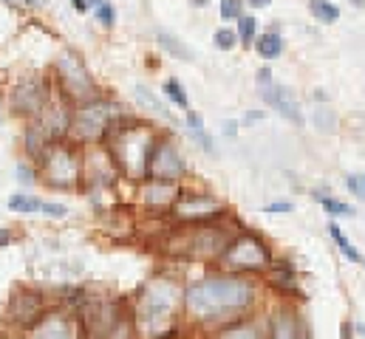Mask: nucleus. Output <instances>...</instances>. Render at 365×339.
<instances>
[{"mask_svg": "<svg viewBox=\"0 0 365 339\" xmlns=\"http://www.w3.org/2000/svg\"><path fill=\"white\" fill-rule=\"evenodd\" d=\"M252 283L244 277H210L184 288V308L195 323H232L252 306Z\"/></svg>", "mask_w": 365, "mask_h": 339, "instance_id": "f257e3e1", "label": "nucleus"}, {"mask_svg": "<svg viewBox=\"0 0 365 339\" xmlns=\"http://www.w3.org/2000/svg\"><path fill=\"white\" fill-rule=\"evenodd\" d=\"M156 139L159 136L148 122H119L116 119L113 127L105 133L108 156L130 178H145L148 175Z\"/></svg>", "mask_w": 365, "mask_h": 339, "instance_id": "f03ea898", "label": "nucleus"}, {"mask_svg": "<svg viewBox=\"0 0 365 339\" xmlns=\"http://www.w3.org/2000/svg\"><path fill=\"white\" fill-rule=\"evenodd\" d=\"M218 263L232 274H255L272 266V254L261 238H255L252 232H241L227 241V246L218 254Z\"/></svg>", "mask_w": 365, "mask_h": 339, "instance_id": "7ed1b4c3", "label": "nucleus"}, {"mask_svg": "<svg viewBox=\"0 0 365 339\" xmlns=\"http://www.w3.org/2000/svg\"><path fill=\"white\" fill-rule=\"evenodd\" d=\"M116 122V108L113 102L108 99H86V102H77L74 105V113H71V130L83 139V142H96V139H105V133L113 127Z\"/></svg>", "mask_w": 365, "mask_h": 339, "instance_id": "20e7f679", "label": "nucleus"}, {"mask_svg": "<svg viewBox=\"0 0 365 339\" xmlns=\"http://www.w3.org/2000/svg\"><path fill=\"white\" fill-rule=\"evenodd\" d=\"M43 178L46 184L51 187H74L83 175V162H80V153L74 145H66L63 139L60 142H51L43 153Z\"/></svg>", "mask_w": 365, "mask_h": 339, "instance_id": "39448f33", "label": "nucleus"}, {"mask_svg": "<svg viewBox=\"0 0 365 339\" xmlns=\"http://www.w3.org/2000/svg\"><path fill=\"white\" fill-rule=\"evenodd\" d=\"M179 314V291L168 283L150 286L139 303V317L148 325V331H162L165 323H173Z\"/></svg>", "mask_w": 365, "mask_h": 339, "instance_id": "423d86ee", "label": "nucleus"}, {"mask_svg": "<svg viewBox=\"0 0 365 339\" xmlns=\"http://www.w3.org/2000/svg\"><path fill=\"white\" fill-rule=\"evenodd\" d=\"M170 212L176 221L198 226V224H212V221L224 218L227 207L218 198H212L210 192H179Z\"/></svg>", "mask_w": 365, "mask_h": 339, "instance_id": "0eeeda50", "label": "nucleus"}, {"mask_svg": "<svg viewBox=\"0 0 365 339\" xmlns=\"http://www.w3.org/2000/svg\"><path fill=\"white\" fill-rule=\"evenodd\" d=\"M57 77H60V85H63V96L68 102L77 105V102H86V99L93 96L91 74H88L86 63L74 51H68V54H63L57 60Z\"/></svg>", "mask_w": 365, "mask_h": 339, "instance_id": "6e6552de", "label": "nucleus"}, {"mask_svg": "<svg viewBox=\"0 0 365 339\" xmlns=\"http://www.w3.org/2000/svg\"><path fill=\"white\" fill-rule=\"evenodd\" d=\"M258 88H261V96L267 99V105H269L272 110H277L283 119L294 122L297 127L306 125L303 110H300V102H297V93H294L292 88H286V85L274 83L269 68H261V71H258Z\"/></svg>", "mask_w": 365, "mask_h": 339, "instance_id": "1a4fd4ad", "label": "nucleus"}, {"mask_svg": "<svg viewBox=\"0 0 365 339\" xmlns=\"http://www.w3.org/2000/svg\"><path fill=\"white\" fill-rule=\"evenodd\" d=\"M51 102V85L43 77H26L11 90V108L20 116H40Z\"/></svg>", "mask_w": 365, "mask_h": 339, "instance_id": "9d476101", "label": "nucleus"}, {"mask_svg": "<svg viewBox=\"0 0 365 339\" xmlns=\"http://www.w3.org/2000/svg\"><path fill=\"white\" fill-rule=\"evenodd\" d=\"M148 175H153L156 181H168V184L176 181V178H182L184 159H182V153L176 150V145H170V142H165V139H156Z\"/></svg>", "mask_w": 365, "mask_h": 339, "instance_id": "9b49d317", "label": "nucleus"}, {"mask_svg": "<svg viewBox=\"0 0 365 339\" xmlns=\"http://www.w3.org/2000/svg\"><path fill=\"white\" fill-rule=\"evenodd\" d=\"M86 328L93 337H105L116 328V306L110 300H91L86 306Z\"/></svg>", "mask_w": 365, "mask_h": 339, "instance_id": "f8f14e48", "label": "nucleus"}, {"mask_svg": "<svg viewBox=\"0 0 365 339\" xmlns=\"http://www.w3.org/2000/svg\"><path fill=\"white\" fill-rule=\"evenodd\" d=\"M267 339H306V328L292 311H277L269 320Z\"/></svg>", "mask_w": 365, "mask_h": 339, "instance_id": "ddd939ff", "label": "nucleus"}, {"mask_svg": "<svg viewBox=\"0 0 365 339\" xmlns=\"http://www.w3.org/2000/svg\"><path fill=\"white\" fill-rule=\"evenodd\" d=\"M133 99H136L142 108H148L150 113H156L159 119H165L168 125H179L176 113H173V110L159 99V93H156V90H150L148 85H136V88H133Z\"/></svg>", "mask_w": 365, "mask_h": 339, "instance_id": "4468645a", "label": "nucleus"}, {"mask_svg": "<svg viewBox=\"0 0 365 339\" xmlns=\"http://www.w3.org/2000/svg\"><path fill=\"white\" fill-rule=\"evenodd\" d=\"M37 339H74V323L60 317V314H51V317H40L37 323Z\"/></svg>", "mask_w": 365, "mask_h": 339, "instance_id": "2eb2a0df", "label": "nucleus"}, {"mask_svg": "<svg viewBox=\"0 0 365 339\" xmlns=\"http://www.w3.org/2000/svg\"><path fill=\"white\" fill-rule=\"evenodd\" d=\"M212 339H267V331L255 323H224Z\"/></svg>", "mask_w": 365, "mask_h": 339, "instance_id": "dca6fc26", "label": "nucleus"}, {"mask_svg": "<svg viewBox=\"0 0 365 339\" xmlns=\"http://www.w3.org/2000/svg\"><path fill=\"white\" fill-rule=\"evenodd\" d=\"M252 46H255V51H258L261 60H277L283 54V37H280L277 28H269L267 34H258Z\"/></svg>", "mask_w": 365, "mask_h": 339, "instance_id": "f3484780", "label": "nucleus"}, {"mask_svg": "<svg viewBox=\"0 0 365 339\" xmlns=\"http://www.w3.org/2000/svg\"><path fill=\"white\" fill-rule=\"evenodd\" d=\"M156 43H159V48H165L170 57H179L184 63H192V51L184 46L182 40L173 34V31H168V28H159L156 31Z\"/></svg>", "mask_w": 365, "mask_h": 339, "instance_id": "a211bd4d", "label": "nucleus"}, {"mask_svg": "<svg viewBox=\"0 0 365 339\" xmlns=\"http://www.w3.org/2000/svg\"><path fill=\"white\" fill-rule=\"evenodd\" d=\"M309 11H312V17H314L317 23H323V26H334V23L340 20V9H337L331 0H312V3H309Z\"/></svg>", "mask_w": 365, "mask_h": 339, "instance_id": "6ab92c4d", "label": "nucleus"}, {"mask_svg": "<svg viewBox=\"0 0 365 339\" xmlns=\"http://www.w3.org/2000/svg\"><path fill=\"white\" fill-rule=\"evenodd\" d=\"M235 34H238V43L250 48V46L255 43V37H258V20H255L252 14H241V17H238V28H235Z\"/></svg>", "mask_w": 365, "mask_h": 339, "instance_id": "aec40b11", "label": "nucleus"}, {"mask_svg": "<svg viewBox=\"0 0 365 339\" xmlns=\"http://www.w3.org/2000/svg\"><path fill=\"white\" fill-rule=\"evenodd\" d=\"M320 99H323V102H317V105H314V122H317V127H320L323 133H334L337 116H334V110L329 108V102H326V96H323V93H320Z\"/></svg>", "mask_w": 365, "mask_h": 339, "instance_id": "412c9836", "label": "nucleus"}, {"mask_svg": "<svg viewBox=\"0 0 365 339\" xmlns=\"http://www.w3.org/2000/svg\"><path fill=\"white\" fill-rule=\"evenodd\" d=\"M329 235H331V241H334V246H337L340 252L346 254V260H351V263H360V260H363V257L357 254V249L351 246V241L346 238V232H343V229H340L337 224H331V226H329Z\"/></svg>", "mask_w": 365, "mask_h": 339, "instance_id": "4be33fe9", "label": "nucleus"}, {"mask_svg": "<svg viewBox=\"0 0 365 339\" xmlns=\"http://www.w3.org/2000/svg\"><path fill=\"white\" fill-rule=\"evenodd\" d=\"M314 198L323 204V209H326L329 215H346V218H351V215H354V207H351V204H346V201H337V198H329L323 189H320V192L314 189Z\"/></svg>", "mask_w": 365, "mask_h": 339, "instance_id": "5701e85b", "label": "nucleus"}, {"mask_svg": "<svg viewBox=\"0 0 365 339\" xmlns=\"http://www.w3.org/2000/svg\"><path fill=\"white\" fill-rule=\"evenodd\" d=\"M40 207H43V201H40V198H34V195H11V198H9V209L23 212V215L40 212Z\"/></svg>", "mask_w": 365, "mask_h": 339, "instance_id": "b1692460", "label": "nucleus"}, {"mask_svg": "<svg viewBox=\"0 0 365 339\" xmlns=\"http://www.w3.org/2000/svg\"><path fill=\"white\" fill-rule=\"evenodd\" d=\"M93 9V17L99 20V26L102 28H113L116 26V9H113V3H105V0H99Z\"/></svg>", "mask_w": 365, "mask_h": 339, "instance_id": "393cba45", "label": "nucleus"}, {"mask_svg": "<svg viewBox=\"0 0 365 339\" xmlns=\"http://www.w3.org/2000/svg\"><path fill=\"white\" fill-rule=\"evenodd\" d=\"M212 43H215V48H218V51H230V48H235V43H238V34H235V28H230V26H221V28L212 34Z\"/></svg>", "mask_w": 365, "mask_h": 339, "instance_id": "a878e982", "label": "nucleus"}, {"mask_svg": "<svg viewBox=\"0 0 365 339\" xmlns=\"http://www.w3.org/2000/svg\"><path fill=\"white\" fill-rule=\"evenodd\" d=\"M165 93L170 96V102H173V105H179V108H190V96H187V90L182 88L179 80H168V83H165Z\"/></svg>", "mask_w": 365, "mask_h": 339, "instance_id": "bb28decb", "label": "nucleus"}, {"mask_svg": "<svg viewBox=\"0 0 365 339\" xmlns=\"http://www.w3.org/2000/svg\"><path fill=\"white\" fill-rule=\"evenodd\" d=\"M241 11H244V0H221V20L227 23V20H238L241 17Z\"/></svg>", "mask_w": 365, "mask_h": 339, "instance_id": "cd10ccee", "label": "nucleus"}, {"mask_svg": "<svg viewBox=\"0 0 365 339\" xmlns=\"http://www.w3.org/2000/svg\"><path fill=\"white\" fill-rule=\"evenodd\" d=\"M190 136L195 139V145L204 150V153H210V156H215V142H212V136L207 133V130H201V127H195V130H190Z\"/></svg>", "mask_w": 365, "mask_h": 339, "instance_id": "c85d7f7f", "label": "nucleus"}, {"mask_svg": "<svg viewBox=\"0 0 365 339\" xmlns=\"http://www.w3.org/2000/svg\"><path fill=\"white\" fill-rule=\"evenodd\" d=\"M40 212H46V215H51V218H63V215H66V207H63V204H51V201H43Z\"/></svg>", "mask_w": 365, "mask_h": 339, "instance_id": "c756f323", "label": "nucleus"}, {"mask_svg": "<svg viewBox=\"0 0 365 339\" xmlns=\"http://www.w3.org/2000/svg\"><path fill=\"white\" fill-rule=\"evenodd\" d=\"M6 3L14 6V9H23V11H34V9L43 6V0H6Z\"/></svg>", "mask_w": 365, "mask_h": 339, "instance_id": "7c9ffc66", "label": "nucleus"}, {"mask_svg": "<svg viewBox=\"0 0 365 339\" xmlns=\"http://www.w3.org/2000/svg\"><path fill=\"white\" fill-rule=\"evenodd\" d=\"M264 212H292V204L289 201H274V204H269V207H264Z\"/></svg>", "mask_w": 365, "mask_h": 339, "instance_id": "2f4dec72", "label": "nucleus"}, {"mask_svg": "<svg viewBox=\"0 0 365 339\" xmlns=\"http://www.w3.org/2000/svg\"><path fill=\"white\" fill-rule=\"evenodd\" d=\"M346 184H349V189H351L354 195H360V198H363V178H357V175H349V178H346Z\"/></svg>", "mask_w": 365, "mask_h": 339, "instance_id": "473e14b6", "label": "nucleus"}, {"mask_svg": "<svg viewBox=\"0 0 365 339\" xmlns=\"http://www.w3.org/2000/svg\"><path fill=\"white\" fill-rule=\"evenodd\" d=\"M17 178H20V181H23V184H31V181H34V175H31V172H29V167H23V165H20V167H17Z\"/></svg>", "mask_w": 365, "mask_h": 339, "instance_id": "72a5a7b5", "label": "nucleus"}, {"mask_svg": "<svg viewBox=\"0 0 365 339\" xmlns=\"http://www.w3.org/2000/svg\"><path fill=\"white\" fill-rule=\"evenodd\" d=\"M187 127H190V130L201 127V116H198V113H187Z\"/></svg>", "mask_w": 365, "mask_h": 339, "instance_id": "f704fd0d", "label": "nucleus"}, {"mask_svg": "<svg viewBox=\"0 0 365 339\" xmlns=\"http://www.w3.org/2000/svg\"><path fill=\"white\" fill-rule=\"evenodd\" d=\"M261 119H264V113H261V110H250V113L244 116V122H247V125H250V122H261Z\"/></svg>", "mask_w": 365, "mask_h": 339, "instance_id": "c9c22d12", "label": "nucleus"}, {"mask_svg": "<svg viewBox=\"0 0 365 339\" xmlns=\"http://www.w3.org/2000/svg\"><path fill=\"white\" fill-rule=\"evenodd\" d=\"M238 133V122H227L224 125V136H235Z\"/></svg>", "mask_w": 365, "mask_h": 339, "instance_id": "e433bc0d", "label": "nucleus"}, {"mask_svg": "<svg viewBox=\"0 0 365 339\" xmlns=\"http://www.w3.org/2000/svg\"><path fill=\"white\" fill-rule=\"evenodd\" d=\"M71 3H74V9H77V11H88V9H91V6H88V0H71Z\"/></svg>", "mask_w": 365, "mask_h": 339, "instance_id": "4c0bfd02", "label": "nucleus"}, {"mask_svg": "<svg viewBox=\"0 0 365 339\" xmlns=\"http://www.w3.org/2000/svg\"><path fill=\"white\" fill-rule=\"evenodd\" d=\"M9 241H11V232L9 229H0V246H6Z\"/></svg>", "mask_w": 365, "mask_h": 339, "instance_id": "58836bf2", "label": "nucleus"}, {"mask_svg": "<svg viewBox=\"0 0 365 339\" xmlns=\"http://www.w3.org/2000/svg\"><path fill=\"white\" fill-rule=\"evenodd\" d=\"M247 3H250L252 9H264V6H269L272 0H247Z\"/></svg>", "mask_w": 365, "mask_h": 339, "instance_id": "ea45409f", "label": "nucleus"}, {"mask_svg": "<svg viewBox=\"0 0 365 339\" xmlns=\"http://www.w3.org/2000/svg\"><path fill=\"white\" fill-rule=\"evenodd\" d=\"M190 3H192V6H195V9H204V6H207V3H210V0H190Z\"/></svg>", "mask_w": 365, "mask_h": 339, "instance_id": "a19ab883", "label": "nucleus"}, {"mask_svg": "<svg viewBox=\"0 0 365 339\" xmlns=\"http://www.w3.org/2000/svg\"><path fill=\"white\" fill-rule=\"evenodd\" d=\"M349 3H351V6H357V9H363V3H365V0H349Z\"/></svg>", "mask_w": 365, "mask_h": 339, "instance_id": "79ce46f5", "label": "nucleus"}, {"mask_svg": "<svg viewBox=\"0 0 365 339\" xmlns=\"http://www.w3.org/2000/svg\"><path fill=\"white\" fill-rule=\"evenodd\" d=\"M96 3H99V0H88V6H96Z\"/></svg>", "mask_w": 365, "mask_h": 339, "instance_id": "37998d69", "label": "nucleus"}, {"mask_svg": "<svg viewBox=\"0 0 365 339\" xmlns=\"http://www.w3.org/2000/svg\"><path fill=\"white\" fill-rule=\"evenodd\" d=\"M363 198H365V175H363Z\"/></svg>", "mask_w": 365, "mask_h": 339, "instance_id": "c03bdc74", "label": "nucleus"}, {"mask_svg": "<svg viewBox=\"0 0 365 339\" xmlns=\"http://www.w3.org/2000/svg\"><path fill=\"white\" fill-rule=\"evenodd\" d=\"M0 122H3V113H0Z\"/></svg>", "mask_w": 365, "mask_h": 339, "instance_id": "a18cd8bd", "label": "nucleus"}, {"mask_svg": "<svg viewBox=\"0 0 365 339\" xmlns=\"http://www.w3.org/2000/svg\"><path fill=\"white\" fill-rule=\"evenodd\" d=\"M363 266H365V260H363Z\"/></svg>", "mask_w": 365, "mask_h": 339, "instance_id": "49530a36", "label": "nucleus"}]
</instances>
